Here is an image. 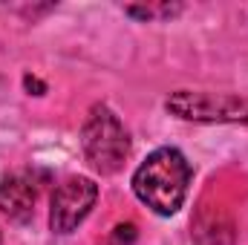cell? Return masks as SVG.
I'll list each match as a JSON object with an SVG mask.
<instances>
[{
	"instance_id": "cell-1",
	"label": "cell",
	"mask_w": 248,
	"mask_h": 245,
	"mask_svg": "<svg viewBox=\"0 0 248 245\" xmlns=\"http://www.w3.org/2000/svg\"><path fill=\"white\" fill-rule=\"evenodd\" d=\"M193 179V168L176 147L153 150L133 173V193L141 205H147L159 216H173L187 199V187Z\"/></svg>"
},
{
	"instance_id": "cell-2",
	"label": "cell",
	"mask_w": 248,
	"mask_h": 245,
	"mask_svg": "<svg viewBox=\"0 0 248 245\" xmlns=\"http://www.w3.org/2000/svg\"><path fill=\"white\" fill-rule=\"evenodd\" d=\"M81 150L101 176L119 173L130 156V133L107 104H93L81 124Z\"/></svg>"
},
{
	"instance_id": "cell-3",
	"label": "cell",
	"mask_w": 248,
	"mask_h": 245,
	"mask_svg": "<svg viewBox=\"0 0 248 245\" xmlns=\"http://www.w3.org/2000/svg\"><path fill=\"white\" fill-rule=\"evenodd\" d=\"M165 110L182 122L248 124V95L208 92V90H176L168 95Z\"/></svg>"
},
{
	"instance_id": "cell-4",
	"label": "cell",
	"mask_w": 248,
	"mask_h": 245,
	"mask_svg": "<svg viewBox=\"0 0 248 245\" xmlns=\"http://www.w3.org/2000/svg\"><path fill=\"white\" fill-rule=\"evenodd\" d=\"M98 184L90 176H69L63 179L49 199V228L55 234H72L95 208Z\"/></svg>"
},
{
	"instance_id": "cell-5",
	"label": "cell",
	"mask_w": 248,
	"mask_h": 245,
	"mask_svg": "<svg viewBox=\"0 0 248 245\" xmlns=\"http://www.w3.org/2000/svg\"><path fill=\"white\" fill-rule=\"evenodd\" d=\"M38 202V179L32 170H15L0 179V214L15 222H29Z\"/></svg>"
},
{
	"instance_id": "cell-6",
	"label": "cell",
	"mask_w": 248,
	"mask_h": 245,
	"mask_svg": "<svg viewBox=\"0 0 248 245\" xmlns=\"http://www.w3.org/2000/svg\"><path fill=\"white\" fill-rule=\"evenodd\" d=\"M182 6H170V3H159V6H124V15L136 17V20H165L179 15Z\"/></svg>"
},
{
	"instance_id": "cell-7",
	"label": "cell",
	"mask_w": 248,
	"mask_h": 245,
	"mask_svg": "<svg viewBox=\"0 0 248 245\" xmlns=\"http://www.w3.org/2000/svg\"><path fill=\"white\" fill-rule=\"evenodd\" d=\"M133 243H136V225L133 222H122V225H116L110 231L104 245H133Z\"/></svg>"
},
{
	"instance_id": "cell-8",
	"label": "cell",
	"mask_w": 248,
	"mask_h": 245,
	"mask_svg": "<svg viewBox=\"0 0 248 245\" xmlns=\"http://www.w3.org/2000/svg\"><path fill=\"white\" fill-rule=\"evenodd\" d=\"M23 87L29 90V95H44V92H46V84H41V81H38L35 75H29V72L23 75Z\"/></svg>"
}]
</instances>
